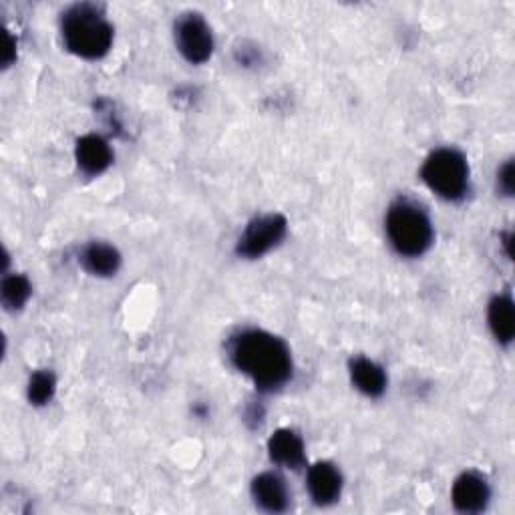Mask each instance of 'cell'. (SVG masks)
<instances>
[{
	"label": "cell",
	"instance_id": "obj_10",
	"mask_svg": "<svg viewBox=\"0 0 515 515\" xmlns=\"http://www.w3.org/2000/svg\"><path fill=\"white\" fill-rule=\"evenodd\" d=\"M252 497L256 505L268 513H282L290 505V493H288L286 481L272 471H266L254 477Z\"/></svg>",
	"mask_w": 515,
	"mask_h": 515
},
{
	"label": "cell",
	"instance_id": "obj_1",
	"mask_svg": "<svg viewBox=\"0 0 515 515\" xmlns=\"http://www.w3.org/2000/svg\"><path fill=\"white\" fill-rule=\"evenodd\" d=\"M230 363L246 375L258 391L270 393L292 379L294 363L286 342L260 328H246L228 342Z\"/></svg>",
	"mask_w": 515,
	"mask_h": 515
},
{
	"label": "cell",
	"instance_id": "obj_3",
	"mask_svg": "<svg viewBox=\"0 0 515 515\" xmlns=\"http://www.w3.org/2000/svg\"><path fill=\"white\" fill-rule=\"evenodd\" d=\"M385 226L391 246L397 250V254L407 258L423 256L435 238L433 224L425 210L407 200L395 202L389 208Z\"/></svg>",
	"mask_w": 515,
	"mask_h": 515
},
{
	"label": "cell",
	"instance_id": "obj_16",
	"mask_svg": "<svg viewBox=\"0 0 515 515\" xmlns=\"http://www.w3.org/2000/svg\"><path fill=\"white\" fill-rule=\"evenodd\" d=\"M57 391V379L51 371H37L27 387V397L31 405L35 407H45L53 401Z\"/></svg>",
	"mask_w": 515,
	"mask_h": 515
},
{
	"label": "cell",
	"instance_id": "obj_6",
	"mask_svg": "<svg viewBox=\"0 0 515 515\" xmlns=\"http://www.w3.org/2000/svg\"><path fill=\"white\" fill-rule=\"evenodd\" d=\"M176 45L192 65L206 63L214 53V35L200 13H186L176 23Z\"/></svg>",
	"mask_w": 515,
	"mask_h": 515
},
{
	"label": "cell",
	"instance_id": "obj_9",
	"mask_svg": "<svg viewBox=\"0 0 515 515\" xmlns=\"http://www.w3.org/2000/svg\"><path fill=\"white\" fill-rule=\"evenodd\" d=\"M75 159L79 169L87 176H101L113 163L111 145L95 133L83 135L75 145Z\"/></svg>",
	"mask_w": 515,
	"mask_h": 515
},
{
	"label": "cell",
	"instance_id": "obj_8",
	"mask_svg": "<svg viewBox=\"0 0 515 515\" xmlns=\"http://www.w3.org/2000/svg\"><path fill=\"white\" fill-rule=\"evenodd\" d=\"M306 487L316 505H332L342 493V473L330 461H318L308 469Z\"/></svg>",
	"mask_w": 515,
	"mask_h": 515
},
{
	"label": "cell",
	"instance_id": "obj_19",
	"mask_svg": "<svg viewBox=\"0 0 515 515\" xmlns=\"http://www.w3.org/2000/svg\"><path fill=\"white\" fill-rule=\"evenodd\" d=\"M511 242H513V234H511V232H507V234L501 238V244H503L505 254H507V258H509V260H511V256H513V252H511Z\"/></svg>",
	"mask_w": 515,
	"mask_h": 515
},
{
	"label": "cell",
	"instance_id": "obj_14",
	"mask_svg": "<svg viewBox=\"0 0 515 515\" xmlns=\"http://www.w3.org/2000/svg\"><path fill=\"white\" fill-rule=\"evenodd\" d=\"M81 266L99 278H107L117 274L119 266H121V254L115 246L105 244V242H91L83 248L81 256H79Z\"/></svg>",
	"mask_w": 515,
	"mask_h": 515
},
{
	"label": "cell",
	"instance_id": "obj_18",
	"mask_svg": "<svg viewBox=\"0 0 515 515\" xmlns=\"http://www.w3.org/2000/svg\"><path fill=\"white\" fill-rule=\"evenodd\" d=\"M15 59H17V43L11 35H7V53H5V61H3L5 67H11L15 63Z\"/></svg>",
	"mask_w": 515,
	"mask_h": 515
},
{
	"label": "cell",
	"instance_id": "obj_4",
	"mask_svg": "<svg viewBox=\"0 0 515 515\" xmlns=\"http://www.w3.org/2000/svg\"><path fill=\"white\" fill-rule=\"evenodd\" d=\"M423 182L443 200L459 202L469 190V165L461 151L443 147L433 151L421 169Z\"/></svg>",
	"mask_w": 515,
	"mask_h": 515
},
{
	"label": "cell",
	"instance_id": "obj_11",
	"mask_svg": "<svg viewBox=\"0 0 515 515\" xmlns=\"http://www.w3.org/2000/svg\"><path fill=\"white\" fill-rule=\"evenodd\" d=\"M268 455L274 463L288 469H300L306 463L304 441L292 429H278L272 433L268 439Z\"/></svg>",
	"mask_w": 515,
	"mask_h": 515
},
{
	"label": "cell",
	"instance_id": "obj_2",
	"mask_svg": "<svg viewBox=\"0 0 515 515\" xmlns=\"http://www.w3.org/2000/svg\"><path fill=\"white\" fill-rule=\"evenodd\" d=\"M61 35L65 47L87 61L103 59L113 45V27L95 5H73L63 13Z\"/></svg>",
	"mask_w": 515,
	"mask_h": 515
},
{
	"label": "cell",
	"instance_id": "obj_12",
	"mask_svg": "<svg viewBox=\"0 0 515 515\" xmlns=\"http://www.w3.org/2000/svg\"><path fill=\"white\" fill-rule=\"evenodd\" d=\"M349 369H351V379H353L355 387L363 395H367L371 399H379L385 395L389 379L381 365H377L375 361H371L367 357H357L351 361Z\"/></svg>",
	"mask_w": 515,
	"mask_h": 515
},
{
	"label": "cell",
	"instance_id": "obj_15",
	"mask_svg": "<svg viewBox=\"0 0 515 515\" xmlns=\"http://www.w3.org/2000/svg\"><path fill=\"white\" fill-rule=\"evenodd\" d=\"M0 294H3L5 308L11 312H17L29 302V298L33 294V286L27 276L13 274L3 280V290H0Z\"/></svg>",
	"mask_w": 515,
	"mask_h": 515
},
{
	"label": "cell",
	"instance_id": "obj_7",
	"mask_svg": "<svg viewBox=\"0 0 515 515\" xmlns=\"http://www.w3.org/2000/svg\"><path fill=\"white\" fill-rule=\"evenodd\" d=\"M491 499V489L485 477L475 471L461 473L451 489V501L461 513H481L487 509Z\"/></svg>",
	"mask_w": 515,
	"mask_h": 515
},
{
	"label": "cell",
	"instance_id": "obj_13",
	"mask_svg": "<svg viewBox=\"0 0 515 515\" xmlns=\"http://www.w3.org/2000/svg\"><path fill=\"white\" fill-rule=\"evenodd\" d=\"M487 320L499 345H511L515 336V306L511 296L497 294L495 298H491L487 308Z\"/></svg>",
	"mask_w": 515,
	"mask_h": 515
},
{
	"label": "cell",
	"instance_id": "obj_17",
	"mask_svg": "<svg viewBox=\"0 0 515 515\" xmlns=\"http://www.w3.org/2000/svg\"><path fill=\"white\" fill-rule=\"evenodd\" d=\"M497 190L507 198H511L515 192V165L511 159L505 161L497 171Z\"/></svg>",
	"mask_w": 515,
	"mask_h": 515
},
{
	"label": "cell",
	"instance_id": "obj_5",
	"mask_svg": "<svg viewBox=\"0 0 515 515\" xmlns=\"http://www.w3.org/2000/svg\"><path fill=\"white\" fill-rule=\"evenodd\" d=\"M288 232V222L282 214H266L254 218L236 244V254L248 260H256L276 248Z\"/></svg>",
	"mask_w": 515,
	"mask_h": 515
}]
</instances>
